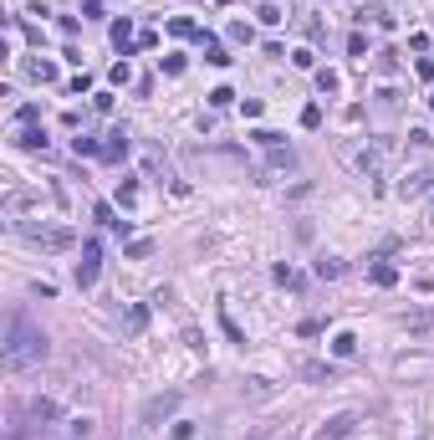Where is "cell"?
Returning <instances> with one entry per match:
<instances>
[{
  "mask_svg": "<svg viewBox=\"0 0 434 440\" xmlns=\"http://www.w3.org/2000/svg\"><path fill=\"white\" fill-rule=\"evenodd\" d=\"M31 415L41 420V425H46V420H57V399H36V405H31Z\"/></svg>",
  "mask_w": 434,
  "mask_h": 440,
  "instance_id": "obj_20",
  "label": "cell"
},
{
  "mask_svg": "<svg viewBox=\"0 0 434 440\" xmlns=\"http://www.w3.org/2000/svg\"><path fill=\"white\" fill-rule=\"evenodd\" d=\"M169 36H194V21H184V16H174V21H169Z\"/></svg>",
  "mask_w": 434,
  "mask_h": 440,
  "instance_id": "obj_29",
  "label": "cell"
},
{
  "mask_svg": "<svg viewBox=\"0 0 434 440\" xmlns=\"http://www.w3.org/2000/svg\"><path fill=\"white\" fill-rule=\"evenodd\" d=\"M317 277H322V282L343 277V262H337V256H322V262H317Z\"/></svg>",
  "mask_w": 434,
  "mask_h": 440,
  "instance_id": "obj_17",
  "label": "cell"
},
{
  "mask_svg": "<svg viewBox=\"0 0 434 440\" xmlns=\"http://www.w3.org/2000/svg\"><path fill=\"white\" fill-rule=\"evenodd\" d=\"M209 102H215V108H225V102H235V93H230V87H215V93H209Z\"/></svg>",
  "mask_w": 434,
  "mask_h": 440,
  "instance_id": "obj_32",
  "label": "cell"
},
{
  "mask_svg": "<svg viewBox=\"0 0 434 440\" xmlns=\"http://www.w3.org/2000/svg\"><path fill=\"white\" fill-rule=\"evenodd\" d=\"M92 215H97V220H102L108 230H117V236H128V220H117V215H113V205H97Z\"/></svg>",
  "mask_w": 434,
  "mask_h": 440,
  "instance_id": "obj_12",
  "label": "cell"
},
{
  "mask_svg": "<svg viewBox=\"0 0 434 440\" xmlns=\"http://www.w3.org/2000/svg\"><path fill=\"white\" fill-rule=\"evenodd\" d=\"M200 42H205V62H215V67H230V51L215 42L209 31H200Z\"/></svg>",
  "mask_w": 434,
  "mask_h": 440,
  "instance_id": "obj_9",
  "label": "cell"
},
{
  "mask_svg": "<svg viewBox=\"0 0 434 440\" xmlns=\"http://www.w3.org/2000/svg\"><path fill=\"white\" fill-rule=\"evenodd\" d=\"M429 190H434V164H419V169H409L399 179V200H419Z\"/></svg>",
  "mask_w": 434,
  "mask_h": 440,
  "instance_id": "obj_3",
  "label": "cell"
},
{
  "mask_svg": "<svg viewBox=\"0 0 434 440\" xmlns=\"http://www.w3.org/2000/svg\"><path fill=\"white\" fill-rule=\"evenodd\" d=\"M102 271V241H82V262H77V287H92Z\"/></svg>",
  "mask_w": 434,
  "mask_h": 440,
  "instance_id": "obj_4",
  "label": "cell"
},
{
  "mask_svg": "<svg viewBox=\"0 0 434 440\" xmlns=\"http://www.w3.org/2000/svg\"><path fill=\"white\" fill-rule=\"evenodd\" d=\"M337 82H343V77H337L332 67H322V72H317V87H322V93H337Z\"/></svg>",
  "mask_w": 434,
  "mask_h": 440,
  "instance_id": "obj_23",
  "label": "cell"
},
{
  "mask_svg": "<svg viewBox=\"0 0 434 440\" xmlns=\"http://www.w3.org/2000/svg\"><path fill=\"white\" fill-rule=\"evenodd\" d=\"M240 394H245V399H271L276 389H271V384H266V379H251V384H245V389H240Z\"/></svg>",
  "mask_w": 434,
  "mask_h": 440,
  "instance_id": "obj_19",
  "label": "cell"
},
{
  "mask_svg": "<svg viewBox=\"0 0 434 440\" xmlns=\"http://www.w3.org/2000/svg\"><path fill=\"white\" fill-rule=\"evenodd\" d=\"M352 169L373 179L378 169H384V144H363V149H352Z\"/></svg>",
  "mask_w": 434,
  "mask_h": 440,
  "instance_id": "obj_7",
  "label": "cell"
},
{
  "mask_svg": "<svg viewBox=\"0 0 434 440\" xmlns=\"http://www.w3.org/2000/svg\"><path fill=\"white\" fill-rule=\"evenodd\" d=\"M271 164H276V169H292L296 159H292V149H281V144H276V149H271Z\"/></svg>",
  "mask_w": 434,
  "mask_h": 440,
  "instance_id": "obj_24",
  "label": "cell"
},
{
  "mask_svg": "<svg viewBox=\"0 0 434 440\" xmlns=\"http://www.w3.org/2000/svg\"><path fill=\"white\" fill-rule=\"evenodd\" d=\"M16 149H46V134H41V128H31V123H21Z\"/></svg>",
  "mask_w": 434,
  "mask_h": 440,
  "instance_id": "obj_10",
  "label": "cell"
},
{
  "mask_svg": "<svg viewBox=\"0 0 434 440\" xmlns=\"http://www.w3.org/2000/svg\"><path fill=\"white\" fill-rule=\"evenodd\" d=\"M143 322H149V307H128L123 328H128V333H143Z\"/></svg>",
  "mask_w": 434,
  "mask_h": 440,
  "instance_id": "obj_18",
  "label": "cell"
},
{
  "mask_svg": "<svg viewBox=\"0 0 434 440\" xmlns=\"http://www.w3.org/2000/svg\"><path fill=\"white\" fill-rule=\"evenodd\" d=\"M26 72H31L36 82H57V67H51V62H26Z\"/></svg>",
  "mask_w": 434,
  "mask_h": 440,
  "instance_id": "obj_15",
  "label": "cell"
},
{
  "mask_svg": "<svg viewBox=\"0 0 434 440\" xmlns=\"http://www.w3.org/2000/svg\"><path fill=\"white\" fill-rule=\"evenodd\" d=\"M77 154H87V159H102V144H97V138H77Z\"/></svg>",
  "mask_w": 434,
  "mask_h": 440,
  "instance_id": "obj_27",
  "label": "cell"
},
{
  "mask_svg": "<svg viewBox=\"0 0 434 440\" xmlns=\"http://www.w3.org/2000/svg\"><path fill=\"white\" fill-rule=\"evenodd\" d=\"M230 42H245V46H251V42H256V31H251L245 21H230Z\"/></svg>",
  "mask_w": 434,
  "mask_h": 440,
  "instance_id": "obj_21",
  "label": "cell"
},
{
  "mask_svg": "<svg viewBox=\"0 0 434 440\" xmlns=\"http://www.w3.org/2000/svg\"><path fill=\"white\" fill-rule=\"evenodd\" d=\"M301 374L307 379H332V364H301Z\"/></svg>",
  "mask_w": 434,
  "mask_h": 440,
  "instance_id": "obj_28",
  "label": "cell"
},
{
  "mask_svg": "<svg viewBox=\"0 0 434 440\" xmlns=\"http://www.w3.org/2000/svg\"><path fill=\"white\" fill-rule=\"evenodd\" d=\"M251 138H256V144H261V149H276V144H281V134H271V128H256V134H251Z\"/></svg>",
  "mask_w": 434,
  "mask_h": 440,
  "instance_id": "obj_26",
  "label": "cell"
},
{
  "mask_svg": "<svg viewBox=\"0 0 434 440\" xmlns=\"http://www.w3.org/2000/svg\"><path fill=\"white\" fill-rule=\"evenodd\" d=\"M276 282H281V287H301V271H292V266H276Z\"/></svg>",
  "mask_w": 434,
  "mask_h": 440,
  "instance_id": "obj_25",
  "label": "cell"
},
{
  "mask_svg": "<svg viewBox=\"0 0 434 440\" xmlns=\"http://www.w3.org/2000/svg\"><path fill=\"white\" fill-rule=\"evenodd\" d=\"M286 435H292V430H286V425H271V430H256L251 440H286Z\"/></svg>",
  "mask_w": 434,
  "mask_h": 440,
  "instance_id": "obj_30",
  "label": "cell"
},
{
  "mask_svg": "<svg viewBox=\"0 0 434 440\" xmlns=\"http://www.w3.org/2000/svg\"><path fill=\"white\" fill-rule=\"evenodd\" d=\"M0 358H6V369L10 374H21V369H31V364H41L46 358V333L36 328L26 313H10L6 322V348H0Z\"/></svg>",
  "mask_w": 434,
  "mask_h": 440,
  "instance_id": "obj_1",
  "label": "cell"
},
{
  "mask_svg": "<svg viewBox=\"0 0 434 440\" xmlns=\"http://www.w3.org/2000/svg\"><path fill=\"white\" fill-rule=\"evenodd\" d=\"M21 236L36 241V246H46V251H67V246H77V236L67 226H21Z\"/></svg>",
  "mask_w": 434,
  "mask_h": 440,
  "instance_id": "obj_2",
  "label": "cell"
},
{
  "mask_svg": "<svg viewBox=\"0 0 434 440\" xmlns=\"http://www.w3.org/2000/svg\"><path fill=\"white\" fill-rule=\"evenodd\" d=\"M108 77H113V82H117V87H123V82H133V72H128V62H117V67H113Z\"/></svg>",
  "mask_w": 434,
  "mask_h": 440,
  "instance_id": "obj_31",
  "label": "cell"
},
{
  "mask_svg": "<svg viewBox=\"0 0 434 440\" xmlns=\"http://www.w3.org/2000/svg\"><path fill=\"white\" fill-rule=\"evenodd\" d=\"M414 72L424 77V82H434V62H429V57H419V62H414Z\"/></svg>",
  "mask_w": 434,
  "mask_h": 440,
  "instance_id": "obj_33",
  "label": "cell"
},
{
  "mask_svg": "<svg viewBox=\"0 0 434 440\" xmlns=\"http://www.w3.org/2000/svg\"><path fill=\"white\" fill-rule=\"evenodd\" d=\"M128 154V134H113L108 144H102V159H123Z\"/></svg>",
  "mask_w": 434,
  "mask_h": 440,
  "instance_id": "obj_13",
  "label": "cell"
},
{
  "mask_svg": "<svg viewBox=\"0 0 434 440\" xmlns=\"http://www.w3.org/2000/svg\"><path fill=\"white\" fill-rule=\"evenodd\" d=\"M429 113H434V98H429Z\"/></svg>",
  "mask_w": 434,
  "mask_h": 440,
  "instance_id": "obj_34",
  "label": "cell"
},
{
  "mask_svg": "<svg viewBox=\"0 0 434 440\" xmlns=\"http://www.w3.org/2000/svg\"><path fill=\"white\" fill-rule=\"evenodd\" d=\"M133 42H138V36H133V21H128V16H123V21H113V46L123 51V57L133 51Z\"/></svg>",
  "mask_w": 434,
  "mask_h": 440,
  "instance_id": "obj_8",
  "label": "cell"
},
{
  "mask_svg": "<svg viewBox=\"0 0 434 440\" xmlns=\"http://www.w3.org/2000/svg\"><path fill=\"white\" fill-rule=\"evenodd\" d=\"M179 399H184L179 389H174V394H153L149 405H143V425H159V420H169V415L179 410Z\"/></svg>",
  "mask_w": 434,
  "mask_h": 440,
  "instance_id": "obj_6",
  "label": "cell"
},
{
  "mask_svg": "<svg viewBox=\"0 0 434 440\" xmlns=\"http://www.w3.org/2000/svg\"><path fill=\"white\" fill-rule=\"evenodd\" d=\"M368 277H373V287H393V282H399V266H388V262H378L373 271H368Z\"/></svg>",
  "mask_w": 434,
  "mask_h": 440,
  "instance_id": "obj_11",
  "label": "cell"
},
{
  "mask_svg": "<svg viewBox=\"0 0 434 440\" xmlns=\"http://www.w3.org/2000/svg\"><path fill=\"white\" fill-rule=\"evenodd\" d=\"M332 354L337 358H352V354H358V338H352V333H337V338H332Z\"/></svg>",
  "mask_w": 434,
  "mask_h": 440,
  "instance_id": "obj_14",
  "label": "cell"
},
{
  "mask_svg": "<svg viewBox=\"0 0 434 440\" xmlns=\"http://www.w3.org/2000/svg\"><path fill=\"white\" fill-rule=\"evenodd\" d=\"M301 128H322V108H317V102H307V108H301Z\"/></svg>",
  "mask_w": 434,
  "mask_h": 440,
  "instance_id": "obj_22",
  "label": "cell"
},
{
  "mask_svg": "<svg viewBox=\"0 0 434 440\" xmlns=\"http://www.w3.org/2000/svg\"><path fill=\"white\" fill-rule=\"evenodd\" d=\"M117 205H123V210H133V205H138V185H133V179L117 185Z\"/></svg>",
  "mask_w": 434,
  "mask_h": 440,
  "instance_id": "obj_16",
  "label": "cell"
},
{
  "mask_svg": "<svg viewBox=\"0 0 434 440\" xmlns=\"http://www.w3.org/2000/svg\"><path fill=\"white\" fill-rule=\"evenodd\" d=\"M358 425H363V420L348 410V415H332V420H327V425H322V430L312 435V440H352V435H358Z\"/></svg>",
  "mask_w": 434,
  "mask_h": 440,
  "instance_id": "obj_5",
  "label": "cell"
}]
</instances>
